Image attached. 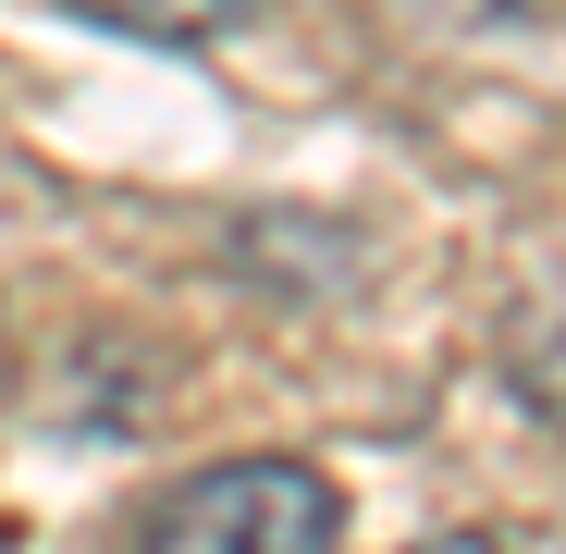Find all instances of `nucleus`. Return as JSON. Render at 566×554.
<instances>
[{"instance_id":"f257e3e1","label":"nucleus","mask_w":566,"mask_h":554,"mask_svg":"<svg viewBox=\"0 0 566 554\" xmlns=\"http://www.w3.org/2000/svg\"><path fill=\"white\" fill-rule=\"evenodd\" d=\"M136 554H345V493L308 456H222L136 518Z\"/></svg>"},{"instance_id":"f03ea898","label":"nucleus","mask_w":566,"mask_h":554,"mask_svg":"<svg viewBox=\"0 0 566 554\" xmlns=\"http://www.w3.org/2000/svg\"><path fill=\"white\" fill-rule=\"evenodd\" d=\"M505 383H517V407L566 443V284L517 296V321H505Z\"/></svg>"},{"instance_id":"7ed1b4c3","label":"nucleus","mask_w":566,"mask_h":554,"mask_svg":"<svg viewBox=\"0 0 566 554\" xmlns=\"http://www.w3.org/2000/svg\"><path fill=\"white\" fill-rule=\"evenodd\" d=\"M74 13H99L112 38H148V50H210L247 0H74Z\"/></svg>"},{"instance_id":"20e7f679","label":"nucleus","mask_w":566,"mask_h":554,"mask_svg":"<svg viewBox=\"0 0 566 554\" xmlns=\"http://www.w3.org/2000/svg\"><path fill=\"white\" fill-rule=\"evenodd\" d=\"M419 554H505V542H493V530H431Z\"/></svg>"}]
</instances>
